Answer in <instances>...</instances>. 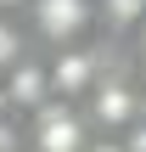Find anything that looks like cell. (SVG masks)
I'll list each match as a JSON object with an SVG mask.
<instances>
[{
    "mask_svg": "<svg viewBox=\"0 0 146 152\" xmlns=\"http://www.w3.org/2000/svg\"><path fill=\"white\" fill-rule=\"evenodd\" d=\"M79 107H84L90 130H101V135H118V130H129V124L146 113V85H141V73H135V68L113 62V68L96 79V90H90Z\"/></svg>",
    "mask_w": 146,
    "mask_h": 152,
    "instance_id": "obj_1",
    "label": "cell"
},
{
    "mask_svg": "<svg viewBox=\"0 0 146 152\" xmlns=\"http://www.w3.org/2000/svg\"><path fill=\"white\" fill-rule=\"evenodd\" d=\"M23 23L39 51H62L96 34V0H28Z\"/></svg>",
    "mask_w": 146,
    "mask_h": 152,
    "instance_id": "obj_2",
    "label": "cell"
},
{
    "mask_svg": "<svg viewBox=\"0 0 146 152\" xmlns=\"http://www.w3.org/2000/svg\"><path fill=\"white\" fill-rule=\"evenodd\" d=\"M90 118L79 102H45L39 113L23 118V147L28 152H84L90 147Z\"/></svg>",
    "mask_w": 146,
    "mask_h": 152,
    "instance_id": "obj_3",
    "label": "cell"
},
{
    "mask_svg": "<svg viewBox=\"0 0 146 152\" xmlns=\"http://www.w3.org/2000/svg\"><path fill=\"white\" fill-rule=\"evenodd\" d=\"M0 85H6V102H11L17 118H28V113H39L45 102H56V90H51V68H45V51H28L17 68L0 73Z\"/></svg>",
    "mask_w": 146,
    "mask_h": 152,
    "instance_id": "obj_4",
    "label": "cell"
},
{
    "mask_svg": "<svg viewBox=\"0 0 146 152\" xmlns=\"http://www.w3.org/2000/svg\"><path fill=\"white\" fill-rule=\"evenodd\" d=\"M141 23H146V0H96V34L113 45H124Z\"/></svg>",
    "mask_w": 146,
    "mask_h": 152,
    "instance_id": "obj_5",
    "label": "cell"
},
{
    "mask_svg": "<svg viewBox=\"0 0 146 152\" xmlns=\"http://www.w3.org/2000/svg\"><path fill=\"white\" fill-rule=\"evenodd\" d=\"M28 51H39V45L28 39V23H23V17H0V73L17 68Z\"/></svg>",
    "mask_w": 146,
    "mask_h": 152,
    "instance_id": "obj_6",
    "label": "cell"
},
{
    "mask_svg": "<svg viewBox=\"0 0 146 152\" xmlns=\"http://www.w3.org/2000/svg\"><path fill=\"white\" fill-rule=\"evenodd\" d=\"M118 51H124V56L135 62V73H141V79H146V23H141V28H135V34H129V39H124V45H118Z\"/></svg>",
    "mask_w": 146,
    "mask_h": 152,
    "instance_id": "obj_7",
    "label": "cell"
},
{
    "mask_svg": "<svg viewBox=\"0 0 146 152\" xmlns=\"http://www.w3.org/2000/svg\"><path fill=\"white\" fill-rule=\"evenodd\" d=\"M118 141H124L129 152H146V113L135 118V124H129V130H118Z\"/></svg>",
    "mask_w": 146,
    "mask_h": 152,
    "instance_id": "obj_8",
    "label": "cell"
},
{
    "mask_svg": "<svg viewBox=\"0 0 146 152\" xmlns=\"http://www.w3.org/2000/svg\"><path fill=\"white\" fill-rule=\"evenodd\" d=\"M84 152H129V147H124L118 135H101V130H96V135H90V147H84Z\"/></svg>",
    "mask_w": 146,
    "mask_h": 152,
    "instance_id": "obj_9",
    "label": "cell"
},
{
    "mask_svg": "<svg viewBox=\"0 0 146 152\" xmlns=\"http://www.w3.org/2000/svg\"><path fill=\"white\" fill-rule=\"evenodd\" d=\"M28 11V0H0V17H23Z\"/></svg>",
    "mask_w": 146,
    "mask_h": 152,
    "instance_id": "obj_10",
    "label": "cell"
},
{
    "mask_svg": "<svg viewBox=\"0 0 146 152\" xmlns=\"http://www.w3.org/2000/svg\"><path fill=\"white\" fill-rule=\"evenodd\" d=\"M0 118H17V113H11V102H6V85H0Z\"/></svg>",
    "mask_w": 146,
    "mask_h": 152,
    "instance_id": "obj_11",
    "label": "cell"
},
{
    "mask_svg": "<svg viewBox=\"0 0 146 152\" xmlns=\"http://www.w3.org/2000/svg\"><path fill=\"white\" fill-rule=\"evenodd\" d=\"M141 85H146V79H141Z\"/></svg>",
    "mask_w": 146,
    "mask_h": 152,
    "instance_id": "obj_12",
    "label": "cell"
},
{
    "mask_svg": "<svg viewBox=\"0 0 146 152\" xmlns=\"http://www.w3.org/2000/svg\"><path fill=\"white\" fill-rule=\"evenodd\" d=\"M23 152H28V147H23Z\"/></svg>",
    "mask_w": 146,
    "mask_h": 152,
    "instance_id": "obj_13",
    "label": "cell"
}]
</instances>
